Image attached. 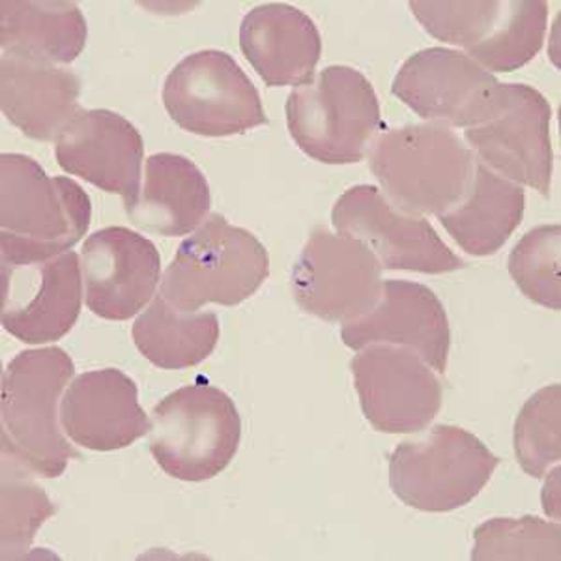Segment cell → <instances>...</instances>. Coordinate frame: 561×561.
Wrapping results in <instances>:
<instances>
[{"label": "cell", "mask_w": 561, "mask_h": 561, "mask_svg": "<svg viewBox=\"0 0 561 561\" xmlns=\"http://www.w3.org/2000/svg\"><path fill=\"white\" fill-rule=\"evenodd\" d=\"M150 454L180 481H208L237 457L242 420L221 389L195 382L176 389L150 415Z\"/></svg>", "instance_id": "cell-6"}, {"label": "cell", "mask_w": 561, "mask_h": 561, "mask_svg": "<svg viewBox=\"0 0 561 561\" xmlns=\"http://www.w3.org/2000/svg\"><path fill=\"white\" fill-rule=\"evenodd\" d=\"M500 459L466 428L436 425L421 440L402 442L389 457V486L402 504L447 513L470 504Z\"/></svg>", "instance_id": "cell-7"}, {"label": "cell", "mask_w": 561, "mask_h": 561, "mask_svg": "<svg viewBox=\"0 0 561 561\" xmlns=\"http://www.w3.org/2000/svg\"><path fill=\"white\" fill-rule=\"evenodd\" d=\"M369 169L397 210L440 216L465 197L476 158L459 135L431 122L378 135L370 145Z\"/></svg>", "instance_id": "cell-3"}, {"label": "cell", "mask_w": 561, "mask_h": 561, "mask_svg": "<svg viewBox=\"0 0 561 561\" xmlns=\"http://www.w3.org/2000/svg\"><path fill=\"white\" fill-rule=\"evenodd\" d=\"M137 351L167 370L190 369L205 362L219 341L216 313H184L163 296L139 314L134 324Z\"/></svg>", "instance_id": "cell-25"}, {"label": "cell", "mask_w": 561, "mask_h": 561, "mask_svg": "<svg viewBox=\"0 0 561 561\" xmlns=\"http://www.w3.org/2000/svg\"><path fill=\"white\" fill-rule=\"evenodd\" d=\"M365 420L386 434L421 433L438 415L444 389L433 367L404 346H365L351 364Z\"/></svg>", "instance_id": "cell-13"}, {"label": "cell", "mask_w": 561, "mask_h": 561, "mask_svg": "<svg viewBox=\"0 0 561 561\" xmlns=\"http://www.w3.org/2000/svg\"><path fill=\"white\" fill-rule=\"evenodd\" d=\"M421 26L446 44L459 45L483 70L510 73L541 51L549 4L507 2H410Z\"/></svg>", "instance_id": "cell-8"}, {"label": "cell", "mask_w": 561, "mask_h": 561, "mask_svg": "<svg viewBox=\"0 0 561 561\" xmlns=\"http://www.w3.org/2000/svg\"><path fill=\"white\" fill-rule=\"evenodd\" d=\"M92 203L81 185L49 176L23 153L0 156V255L20 268L65 255L81 242Z\"/></svg>", "instance_id": "cell-1"}, {"label": "cell", "mask_w": 561, "mask_h": 561, "mask_svg": "<svg viewBox=\"0 0 561 561\" xmlns=\"http://www.w3.org/2000/svg\"><path fill=\"white\" fill-rule=\"evenodd\" d=\"M339 234L356 238L375 253L382 270L440 275L465 268L425 217L397 210L375 185H354L333 206Z\"/></svg>", "instance_id": "cell-12"}, {"label": "cell", "mask_w": 561, "mask_h": 561, "mask_svg": "<svg viewBox=\"0 0 561 561\" xmlns=\"http://www.w3.org/2000/svg\"><path fill=\"white\" fill-rule=\"evenodd\" d=\"M341 337L352 351L377 343L404 346L440 375L446 373L451 346L446 307L431 288L407 279L383 280L377 306L343 324Z\"/></svg>", "instance_id": "cell-18"}, {"label": "cell", "mask_w": 561, "mask_h": 561, "mask_svg": "<svg viewBox=\"0 0 561 561\" xmlns=\"http://www.w3.org/2000/svg\"><path fill=\"white\" fill-rule=\"evenodd\" d=\"M391 92L423 121L454 128H476L502 107L496 77L447 47L414 53L401 66Z\"/></svg>", "instance_id": "cell-11"}, {"label": "cell", "mask_w": 561, "mask_h": 561, "mask_svg": "<svg viewBox=\"0 0 561 561\" xmlns=\"http://www.w3.org/2000/svg\"><path fill=\"white\" fill-rule=\"evenodd\" d=\"M60 427L77 446L116 451L150 433L137 383L118 369L83 373L60 401Z\"/></svg>", "instance_id": "cell-19"}, {"label": "cell", "mask_w": 561, "mask_h": 561, "mask_svg": "<svg viewBox=\"0 0 561 561\" xmlns=\"http://www.w3.org/2000/svg\"><path fill=\"white\" fill-rule=\"evenodd\" d=\"M523 185L476 160L472 184L459 205L438 216L444 229L468 255H496L523 221Z\"/></svg>", "instance_id": "cell-24"}, {"label": "cell", "mask_w": 561, "mask_h": 561, "mask_svg": "<svg viewBox=\"0 0 561 561\" xmlns=\"http://www.w3.org/2000/svg\"><path fill=\"white\" fill-rule=\"evenodd\" d=\"M561 227L542 225L526 232L510 255V274L528 300L561 309Z\"/></svg>", "instance_id": "cell-29"}, {"label": "cell", "mask_w": 561, "mask_h": 561, "mask_svg": "<svg viewBox=\"0 0 561 561\" xmlns=\"http://www.w3.org/2000/svg\"><path fill=\"white\" fill-rule=\"evenodd\" d=\"M472 560H561V528L537 517L492 518L473 531Z\"/></svg>", "instance_id": "cell-27"}, {"label": "cell", "mask_w": 561, "mask_h": 561, "mask_svg": "<svg viewBox=\"0 0 561 561\" xmlns=\"http://www.w3.org/2000/svg\"><path fill=\"white\" fill-rule=\"evenodd\" d=\"M55 158L66 173L121 195L126 211L137 205L145 142L128 118L107 108L83 111L58 137Z\"/></svg>", "instance_id": "cell-17"}, {"label": "cell", "mask_w": 561, "mask_h": 561, "mask_svg": "<svg viewBox=\"0 0 561 561\" xmlns=\"http://www.w3.org/2000/svg\"><path fill=\"white\" fill-rule=\"evenodd\" d=\"M84 300L105 320H128L152 300L161 280L160 251L126 227L90 234L81 251Z\"/></svg>", "instance_id": "cell-15"}, {"label": "cell", "mask_w": 561, "mask_h": 561, "mask_svg": "<svg viewBox=\"0 0 561 561\" xmlns=\"http://www.w3.org/2000/svg\"><path fill=\"white\" fill-rule=\"evenodd\" d=\"M552 108L529 84H502V107L491 121L465 131L479 161L518 185L549 195L554 169Z\"/></svg>", "instance_id": "cell-14"}, {"label": "cell", "mask_w": 561, "mask_h": 561, "mask_svg": "<svg viewBox=\"0 0 561 561\" xmlns=\"http://www.w3.org/2000/svg\"><path fill=\"white\" fill-rule=\"evenodd\" d=\"M81 256L76 251L33 266H2V325L26 345L65 337L76 325L83 301Z\"/></svg>", "instance_id": "cell-16"}, {"label": "cell", "mask_w": 561, "mask_h": 561, "mask_svg": "<svg viewBox=\"0 0 561 561\" xmlns=\"http://www.w3.org/2000/svg\"><path fill=\"white\" fill-rule=\"evenodd\" d=\"M240 47L266 87H306L322 55L314 21L279 2L261 4L243 18Z\"/></svg>", "instance_id": "cell-20"}, {"label": "cell", "mask_w": 561, "mask_h": 561, "mask_svg": "<svg viewBox=\"0 0 561 561\" xmlns=\"http://www.w3.org/2000/svg\"><path fill=\"white\" fill-rule=\"evenodd\" d=\"M31 476L15 460L2 457V560H25L38 529L57 513Z\"/></svg>", "instance_id": "cell-26"}, {"label": "cell", "mask_w": 561, "mask_h": 561, "mask_svg": "<svg viewBox=\"0 0 561 561\" xmlns=\"http://www.w3.org/2000/svg\"><path fill=\"white\" fill-rule=\"evenodd\" d=\"M382 266L364 242L314 229L293 270L296 304L325 322L348 324L382 296Z\"/></svg>", "instance_id": "cell-10"}, {"label": "cell", "mask_w": 561, "mask_h": 561, "mask_svg": "<svg viewBox=\"0 0 561 561\" xmlns=\"http://www.w3.org/2000/svg\"><path fill=\"white\" fill-rule=\"evenodd\" d=\"M163 103L180 128L201 137H230L268 124L255 84L229 53L216 49L174 66Z\"/></svg>", "instance_id": "cell-9"}, {"label": "cell", "mask_w": 561, "mask_h": 561, "mask_svg": "<svg viewBox=\"0 0 561 561\" xmlns=\"http://www.w3.org/2000/svg\"><path fill=\"white\" fill-rule=\"evenodd\" d=\"M76 373L58 346L20 352L2 375V457L36 478L55 479L79 454L58 427L60 396Z\"/></svg>", "instance_id": "cell-2"}, {"label": "cell", "mask_w": 561, "mask_h": 561, "mask_svg": "<svg viewBox=\"0 0 561 561\" xmlns=\"http://www.w3.org/2000/svg\"><path fill=\"white\" fill-rule=\"evenodd\" d=\"M287 126L309 158L348 165L364 160L383 124L369 79L348 66H330L288 94Z\"/></svg>", "instance_id": "cell-5"}, {"label": "cell", "mask_w": 561, "mask_h": 561, "mask_svg": "<svg viewBox=\"0 0 561 561\" xmlns=\"http://www.w3.org/2000/svg\"><path fill=\"white\" fill-rule=\"evenodd\" d=\"M268 275V251L255 234L211 214L180 243L161 277L160 294L184 313L206 304L234 307L251 298Z\"/></svg>", "instance_id": "cell-4"}, {"label": "cell", "mask_w": 561, "mask_h": 561, "mask_svg": "<svg viewBox=\"0 0 561 561\" xmlns=\"http://www.w3.org/2000/svg\"><path fill=\"white\" fill-rule=\"evenodd\" d=\"M89 26L76 2L68 0H2V55L47 65H71L87 45Z\"/></svg>", "instance_id": "cell-23"}, {"label": "cell", "mask_w": 561, "mask_h": 561, "mask_svg": "<svg viewBox=\"0 0 561 561\" xmlns=\"http://www.w3.org/2000/svg\"><path fill=\"white\" fill-rule=\"evenodd\" d=\"M139 201L126 211L131 224L158 237L192 234L211 206L210 185L193 161L179 153H153L145 167Z\"/></svg>", "instance_id": "cell-22"}, {"label": "cell", "mask_w": 561, "mask_h": 561, "mask_svg": "<svg viewBox=\"0 0 561 561\" xmlns=\"http://www.w3.org/2000/svg\"><path fill=\"white\" fill-rule=\"evenodd\" d=\"M81 79L28 58H0V105L8 121L34 140H57L77 116Z\"/></svg>", "instance_id": "cell-21"}, {"label": "cell", "mask_w": 561, "mask_h": 561, "mask_svg": "<svg viewBox=\"0 0 561 561\" xmlns=\"http://www.w3.org/2000/svg\"><path fill=\"white\" fill-rule=\"evenodd\" d=\"M561 388L552 383L539 389L524 404L515 423L518 465L531 478L541 479L561 459Z\"/></svg>", "instance_id": "cell-28"}]
</instances>
